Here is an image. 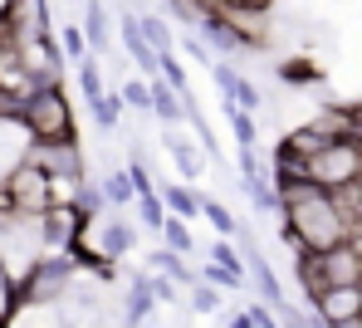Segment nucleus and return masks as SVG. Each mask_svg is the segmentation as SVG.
Here are the masks:
<instances>
[{
    "label": "nucleus",
    "mask_w": 362,
    "mask_h": 328,
    "mask_svg": "<svg viewBox=\"0 0 362 328\" xmlns=\"http://www.w3.org/2000/svg\"><path fill=\"white\" fill-rule=\"evenodd\" d=\"M206 255H211L216 264H226V269H245V255L235 250V245H230V240H226V235H221V240H216V245H211Z\"/></svg>",
    "instance_id": "72a5a7b5"
},
{
    "label": "nucleus",
    "mask_w": 362,
    "mask_h": 328,
    "mask_svg": "<svg viewBox=\"0 0 362 328\" xmlns=\"http://www.w3.org/2000/svg\"><path fill=\"white\" fill-rule=\"evenodd\" d=\"M147 264H152V269H162L167 279H177L181 289H191V284H196V269L186 264V255H177V250H167L162 240H157V250H147Z\"/></svg>",
    "instance_id": "f3484780"
},
{
    "label": "nucleus",
    "mask_w": 362,
    "mask_h": 328,
    "mask_svg": "<svg viewBox=\"0 0 362 328\" xmlns=\"http://www.w3.org/2000/svg\"><path fill=\"white\" fill-rule=\"evenodd\" d=\"M196 30H201L206 49H221V54H255V49L245 45V35L226 20V15H221V10H216V5H211V0H206V15H201V25H196Z\"/></svg>",
    "instance_id": "1a4fd4ad"
},
{
    "label": "nucleus",
    "mask_w": 362,
    "mask_h": 328,
    "mask_svg": "<svg viewBox=\"0 0 362 328\" xmlns=\"http://www.w3.org/2000/svg\"><path fill=\"white\" fill-rule=\"evenodd\" d=\"M279 216H284L279 235H284L289 250H313L318 255V250H328V245L353 235V221H348L343 201L333 192H323V187H313V182L284 187L279 192Z\"/></svg>",
    "instance_id": "f257e3e1"
},
{
    "label": "nucleus",
    "mask_w": 362,
    "mask_h": 328,
    "mask_svg": "<svg viewBox=\"0 0 362 328\" xmlns=\"http://www.w3.org/2000/svg\"><path fill=\"white\" fill-rule=\"evenodd\" d=\"M78 88H83V103H93V98H103L108 88H103V69H98V54H83L78 59Z\"/></svg>",
    "instance_id": "393cba45"
},
{
    "label": "nucleus",
    "mask_w": 362,
    "mask_h": 328,
    "mask_svg": "<svg viewBox=\"0 0 362 328\" xmlns=\"http://www.w3.org/2000/svg\"><path fill=\"white\" fill-rule=\"evenodd\" d=\"M245 314H250V324H255V328H279V314H274L269 304H250Z\"/></svg>",
    "instance_id": "f704fd0d"
},
{
    "label": "nucleus",
    "mask_w": 362,
    "mask_h": 328,
    "mask_svg": "<svg viewBox=\"0 0 362 328\" xmlns=\"http://www.w3.org/2000/svg\"><path fill=\"white\" fill-rule=\"evenodd\" d=\"M15 118L25 123L30 142H74V128H78L74 123V103H69V93L59 83H35L20 98Z\"/></svg>",
    "instance_id": "f03ea898"
},
{
    "label": "nucleus",
    "mask_w": 362,
    "mask_h": 328,
    "mask_svg": "<svg viewBox=\"0 0 362 328\" xmlns=\"http://www.w3.org/2000/svg\"><path fill=\"white\" fill-rule=\"evenodd\" d=\"M93 250H98L108 264H118L122 255L137 250V226L122 221V216H98V245H93Z\"/></svg>",
    "instance_id": "9d476101"
},
{
    "label": "nucleus",
    "mask_w": 362,
    "mask_h": 328,
    "mask_svg": "<svg viewBox=\"0 0 362 328\" xmlns=\"http://www.w3.org/2000/svg\"><path fill=\"white\" fill-rule=\"evenodd\" d=\"M122 108H132V113H152V88H147V78H127L118 88Z\"/></svg>",
    "instance_id": "c756f323"
},
{
    "label": "nucleus",
    "mask_w": 362,
    "mask_h": 328,
    "mask_svg": "<svg viewBox=\"0 0 362 328\" xmlns=\"http://www.w3.org/2000/svg\"><path fill=\"white\" fill-rule=\"evenodd\" d=\"M313 314L328 319L333 328L358 324L362 319V284H328V289L313 299Z\"/></svg>",
    "instance_id": "6e6552de"
},
{
    "label": "nucleus",
    "mask_w": 362,
    "mask_h": 328,
    "mask_svg": "<svg viewBox=\"0 0 362 328\" xmlns=\"http://www.w3.org/2000/svg\"><path fill=\"white\" fill-rule=\"evenodd\" d=\"M162 147H167V157L177 162V172H181V182H186V187H196V182L206 177L201 142H191V137H181V132H162Z\"/></svg>",
    "instance_id": "9b49d317"
},
{
    "label": "nucleus",
    "mask_w": 362,
    "mask_h": 328,
    "mask_svg": "<svg viewBox=\"0 0 362 328\" xmlns=\"http://www.w3.org/2000/svg\"><path fill=\"white\" fill-rule=\"evenodd\" d=\"M152 309H157V299H152V289H147V274L132 269V274H127V294H122V328H142Z\"/></svg>",
    "instance_id": "4468645a"
},
{
    "label": "nucleus",
    "mask_w": 362,
    "mask_h": 328,
    "mask_svg": "<svg viewBox=\"0 0 362 328\" xmlns=\"http://www.w3.org/2000/svg\"><path fill=\"white\" fill-rule=\"evenodd\" d=\"M303 177L323 192H348V187H362V142L353 137H333L323 142L313 157H303Z\"/></svg>",
    "instance_id": "7ed1b4c3"
},
{
    "label": "nucleus",
    "mask_w": 362,
    "mask_h": 328,
    "mask_svg": "<svg viewBox=\"0 0 362 328\" xmlns=\"http://www.w3.org/2000/svg\"><path fill=\"white\" fill-rule=\"evenodd\" d=\"M147 88H152V113H157V123H167V128L186 123V93H191V88H172L162 74L147 78Z\"/></svg>",
    "instance_id": "ddd939ff"
},
{
    "label": "nucleus",
    "mask_w": 362,
    "mask_h": 328,
    "mask_svg": "<svg viewBox=\"0 0 362 328\" xmlns=\"http://www.w3.org/2000/svg\"><path fill=\"white\" fill-rule=\"evenodd\" d=\"M98 187H103L108 206H122V211H127V206L137 201V187H132V177H127V167H122V162H113V167L103 172V182H98Z\"/></svg>",
    "instance_id": "6ab92c4d"
},
{
    "label": "nucleus",
    "mask_w": 362,
    "mask_h": 328,
    "mask_svg": "<svg viewBox=\"0 0 362 328\" xmlns=\"http://www.w3.org/2000/svg\"><path fill=\"white\" fill-rule=\"evenodd\" d=\"M147 289H152V299H157V304H177V299H181V284H177V279H167L162 269H152V274H147Z\"/></svg>",
    "instance_id": "473e14b6"
},
{
    "label": "nucleus",
    "mask_w": 362,
    "mask_h": 328,
    "mask_svg": "<svg viewBox=\"0 0 362 328\" xmlns=\"http://www.w3.org/2000/svg\"><path fill=\"white\" fill-rule=\"evenodd\" d=\"M313 260H318V274H323V289H328V284H362V240L358 235H348V240L318 250Z\"/></svg>",
    "instance_id": "0eeeda50"
},
{
    "label": "nucleus",
    "mask_w": 362,
    "mask_h": 328,
    "mask_svg": "<svg viewBox=\"0 0 362 328\" xmlns=\"http://www.w3.org/2000/svg\"><path fill=\"white\" fill-rule=\"evenodd\" d=\"M162 206H167V216H181V221H196L201 216V192H191L186 182H162Z\"/></svg>",
    "instance_id": "dca6fc26"
},
{
    "label": "nucleus",
    "mask_w": 362,
    "mask_h": 328,
    "mask_svg": "<svg viewBox=\"0 0 362 328\" xmlns=\"http://www.w3.org/2000/svg\"><path fill=\"white\" fill-rule=\"evenodd\" d=\"M69 206H74L83 221H98V216H108V211H113L108 197H103V187H98V182H88V177L69 187Z\"/></svg>",
    "instance_id": "2eb2a0df"
},
{
    "label": "nucleus",
    "mask_w": 362,
    "mask_h": 328,
    "mask_svg": "<svg viewBox=\"0 0 362 328\" xmlns=\"http://www.w3.org/2000/svg\"><path fill=\"white\" fill-rule=\"evenodd\" d=\"M221 328H255V324H250V314H245V309H230V314L221 319Z\"/></svg>",
    "instance_id": "e433bc0d"
},
{
    "label": "nucleus",
    "mask_w": 362,
    "mask_h": 328,
    "mask_svg": "<svg viewBox=\"0 0 362 328\" xmlns=\"http://www.w3.org/2000/svg\"><path fill=\"white\" fill-rule=\"evenodd\" d=\"M83 40H88V54H103L108 49V10L103 0H83Z\"/></svg>",
    "instance_id": "a211bd4d"
},
{
    "label": "nucleus",
    "mask_w": 362,
    "mask_h": 328,
    "mask_svg": "<svg viewBox=\"0 0 362 328\" xmlns=\"http://www.w3.org/2000/svg\"><path fill=\"white\" fill-rule=\"evenodd\" d=\"M226 98H230L235 108H245V113H259V103H264V98H259V88H255V83H250L245 74H240V78H235V88H230Z\"/></svg>",
    "instance_id": "2f4dec72"
},
{
    "label": "nucleus",
    "mask_w": 362,
    "mask_h": 328,
    "mask_svg": "<svg viewBox=\"0 0 362 328\" xmlns=\"http://www.w3.org/2000/svg\"><path fill=\"white\" fill-rule=\"evenodd\" d=\"M137 30H142V40L152 45V49H172V25L162 20V15H137Z\"/></svg>",
    "instance_id": "bb28decb"
},
{
    "label": "nucleus",
    "mask_w": 362,
    "mask_h": 328,
    "mask_svg": "<svg viewBox=\"0 0 362 328\" xmlns=\"http://www.w3.org/2000/svg\"><path fill=\"white\" fill-rule=\"evenodd\" d=\"M25 152H30V132H25V123H20L15 113H0V182L25 162Z\"/></svg>",
    "instance_id": "f8f14e48"
},
{
    "label": "nucleus",
    "mask_w": 362,
    "mask_h": 328,
    "mask_svg": "<svg viewBox=\"0 0 362 328\" xmlns=\"http://www.w3.org/2000/svg\"><path fill=\"white\" fill-rule=\"evenodd\" d=\"M59 197H64V192L40 172V167H35V162H20V167L0 182V206L15 211V216H45Z\"/></svg>",
    "instance_id": "39448f33"
},
{
    "label": "nucleus",
    "mask_w": 362,
    "mask_h": 328,
    "mask_svg": "<svg viewBox=\"0 0 362 328\" xmlns=\"http://www.w3.org/2000/svg\"><path fill=\"white\" fill-rule=\"evenodd\" d=\"M74 279H78L74 260L59 255V250H45L40 260L20 274V284H15V304H25V309H49Z\"/></svg>",
    "instance_id": "20e7f679"
},
{
    "label": "nucleus",
    "mask_w": 362,
    "mask_h": 328,
    "mask_svg": "<svg viewBox=\"0 0 362 328\" xmlns=\"http://www.w3.org/2000/svg\"><path fill=\"white\" fill-rule=\"evenodd\" d=\"M196 279H206V284H216L221 294H245V269H226V264H216V260H206L201 269H196Z\"/></svg>",
    "instance_id": "aec40b11"
},
{
    "label": "nucleus",
    "mask_w": 362,
    "mask_h": 328,
    "mask_svg": "<svg viewBox=\"0 0 362 328\" xmlns=\"http://www.w3.org/2000/svg\"><path fill=\"white\" fill-rule=\"evenodd\" d=\"M157 240H162L167 250H177V255H196V240H191V230H186V221H181V216H167V221H162Z\"/></svg>",
    "instance_id": "b1692460"
},
{
    "label": "nucleus",
    "mask_w": 362,
    "mask_h": 328,
    "mask_svg": "<svg viewBox=\"0 0 362 328\" xmlns=\"http://www.w3.org/2000/svg\"><path fill=\"white\" fill-rule=\"evenodd\" d=\"M221 108H226V118H230V137H235V147H255V142H259V128H255V113H245V108H235L230 98H221Z\"/></svg>",
    "instance_id": "4be33fe9"
},
{
    "label": "nucleus",
    "mask_w": 362,
    "mask_h": 328,
    "mask_svg": "<svg viewBox=\"0 0 362 328\" xmlns=\"http://www.w3.org/2000/svg\"><path fill=\"white\" fill-rule=\"evenodd\" d=\"M88 113H93V123H98L103 132H113L122 123V98H118V93H103V98L88 103Z\"/></svg>",
    "instance_id": "cd10ccee"
},
{
    "label": "nucleus",
    "mask_w": 362,
    "mask_h": 328,
    "mask_svg": "<svg viewBox=\"0 0 362 328\" xmlns=\"http://www.w3.org/2000/svg\"><path fill=\"white\" fill-rule=\"evenodd\" d=\"M137 221L147 226V230H162V221H167V206H162V197L157 192H137Z\"/></svg>",
    "instance_id": "c85d7f7f"
},
{
    "label": "nucleus",
    "mask_w": 362,
    "mask_h": 328,
    "mask_svg": "<svg viewBox=\"0 0 362 328\" xmlns=\"http://www.w3.org/2000/svg\"><path fill=\"white\" fill-rule=\"evenodd\" d=\"M25 162H35L59 192H69L74 182H83V147H78V137L74 142H30Z\"/></svg>",
    "instance_id": "423d86ee"
},
{
    "label": "nucleus",
    "mask_w": 362,
    "mask_h": 328,
    "mask_svg": "<svg viewBox=\"0 0 362 328\" xmlns=\"http://www.w3.org/2000/svg\"><path fill=\"white\" fill-rule=\"evenodd\" d=\"M181 49H186V54H191V59H201V64H216V59H211V49H206V40H201V35H186V40H181Z\"/></svg>",
    "instance_id": "c9c22d12"
},
{
    "label": "nucleus",
    "mask_w": 362,
    "mask_h": 328,
    "mask_svg": "<svg viewBox=\"0 0 362 328\" xmlns=\"http://www.w3.org/2000/svg\"><path fill=\"white\" fill-rule=\"evenodd\" d=\"M284 83H294V88H308V83H323V69L318 59H284V64L274 69Z\"/></svg>",
    "instance_id": "5701e85b"
},
{
    "label": "nucleus",
    "mask_w": 362,
    "mask_h": 328,
    "mask_svg": "<svg viewBox=\"0 0 362 328\" xmlns=\"http://www.w3.org/2000/svg\"><path fill=\"white\" fill-rule=\"evenodd\" d=\"M59 54L69 59V64H78V59L88 54V40H83L78 25H64V30H59Z\"/></svg>",
    "instance_id": "7c9ffc66"
},
{
    "label": "nucleus",
    "mask_w": 362,
    "mask_h": 328,
    "mask_svg": "<svg viewBox=\"0 0 362 328\" xmlns=\"http://www.w3.org/2000/svg\"><path fill=\"white\" fill-rule=\"evenodd\" d=\"M201 216L216 226V235H226V240H235V230H240V216L226 206V201H216V197H201Z\"/></svg>",
    "instance_id": "412c9836"
},
{
    "label": "nucleus",
    "mask_w": 362,
    "mask_h": 328,
    "mask_svg": "<svg viewBox=\"0 0 362 328\" xmlns=\"http://www.w3.org/2000/svg\"><path fill=\"white\" fill-rule=\"evenodd\" d=\"M221 304H226V294H221L216 284H206V279H196V284H191V299H186V309H191V314H201V319H206V314H221Z\"/></svg>",
    "instance_id": "a878e982"
}]
</instances>
